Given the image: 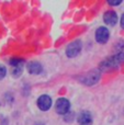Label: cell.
Listing matches in <instances>:
<instances>
[{"mask_svg":"<svg viewBox=\"0 0 124 125\" xmlns=\"http://www.w3.org/2000/svg\"><path fill=\"white\" fill-rule=\"evenodd\" d=\"M124 62V54L123 53H119L115 56H112L108 58L107 61L100 64V69L101 70H109V69H113L118 67L120 64Z\"/></svg>","mask_w":124,"mask_h":125,"instance_id":"6da1fadb","label":"cell"},{"mask_svg":"<svg viewBox=\"0 0 124 125\" xmlns=\"http://www.w3.org/2000/svg\"><path fill=\"white\" fill-rule=\"evenodd\" d=\"M99 79H100V71L99 70H91L79 78V80L83 84H87V86H92V84L97 83L99 81Z\"/></svg>","mask_w":124,"mask_h":125,"instance_id":"7a4b0ae2","label":"cell"},{"mask_svg":"<svg viewBox=\"0 0 124 125\" xmlns=\"http://www.w3.org/2000/svg\"><path fill=\"white\" fill-rule=\"evenodd\" d=\"M83 48V43L80 40H76V41L72 42L70 44H68L67 48H66V55L69 58H74V57L78 56L81 52Z\"/></svg>","mask_w":124,"mask_h":125,"instance_id":"3957f363","label":"cell"},{"mask_svg":"<svg viewBox=\"0 0 124 125\" xmlns=\"http://www.w3.org/2000/svg\"><path fill=\"white\" fill-rule=\"evenodd\" d=\"M55 110L61 115L67 114L70 110V102L65 98H59L56 101V104H55Z\"/></svg>","mask_w":124,"mask_h":125,"instance_id":"277c9868","label":"cell"},{"mask_svg":"<svg viewBox=\"0 0 124 125\" xmlns=\"http://www.w3.org/2000/svg\"><path fill=\"white\" fill-rule=\"evenodd\" d=\"M110 32L105 26H100L97 29L96 33H94V39L99 44H105L109 41Z\"/></svg>","mask_w":124,"mask_h":125,"instance_id":"5b68a950","label":"cell"},{"mask_svg":"<svg viewBox=\"0 0 124 125\" xmlns=\"http://www.w3.org/2000/svg\"><path fill=\"white\" fill-rule=\"evenodd\" d=\"M37 106L41 111H48L52 106V99L47 94H43L37 99Z\"/></svg>","mask_w":124,"mask_h":125,"instance_id":"8992f818","label":"cell"},{"mask_svg":"<svg viewBox=\"0 0 124 125\" xmlns=\"http://www.w3.org/2000/svg\"><path fill=\"white\" fill-rule=\"evenodd\" d=\"M103 21L105 22V24L108 25H115L118 23V14L114 11H107V12L103 14Z\"/></svg>","mask_w":124,"mask_h":125,"instance_id":"52a82bcc","label":"cell"},{"mask_svg":"<svg viewBox=\"0 0 124 125\" xmlns=\"http://www.w3.org/2000/svg\"><path fill=\"white\" fill-rule=\"evenodd\" d=\"M26 68H28L29 73H31V75H40V73L43 71V67H42V65L40 64L39 62H29Z\"/></svg>","mask_w":124,"mask_h":125,"instance_id":"ba28073f","label":"cell"},{"mask_svg":"<svg viewBox=\"0 0 124 125\" xmlns=\"http://www.w3.org/2000/svg\"><path fill=\"white\" fill-rule=\"evenodd\" d=\"M77 121H78L79 124L81 125H89L92 122V116L88 111H83L77 117Z\"/></svg>","mask_w":124,"mask_h":125,"instance_id":"9c48e42d","label":"cell"},{"mask_svg":"<svg viewBox=\"0 0 124 125\" xmlns=\"http://www.w3.org/2000/svg\"><path fill=\"white\" fill-rule=\"evenodd\" d=\"M23 71V66H15V67H12V75L13 77H20Z\"/></svg>","mask_w":124,"mask_h":125,"instance_id":"30bf717a","label":"cell"},{"mask_svg":"<svg viewBox=\"0 0 124 125\" xmlns=\"http://www.w3.org/2000/svg\"><path fill=\"white\" fill-rule=\"evenodd\" d=\"M24 64V59L22 58H18V57H15V58H12L10 61V65L12 67H15V66H23Z\"/></svg>","mask_w":124,"mask_h":125,"instance_id":"8fae6325","label":"cell"},{"mask_svg":"<svg viewBox=\"0 0 124 125\" xmlns=\"http://www.w3.org/2000/svg\"><path fill=\"white\" fill-rule=\"evenodd\" d=\"M6 73H7V69L4 66H1L0 65V80L3 79L4 77H6Z\"/></svg>","mask_w":124,"mask_h":125,"instance_id":"7c38bea8","label":"cell"},{"mask_svg":"<svg viewBox=\"0 0 124 125\" xmlns=\"http://www.w3.org/2000/svg\"><path fill=\"white\" fill-rule=\"evenodd\" d=\"M107 1H108V3H109L110 6L116 7V6H119V4H121L122 0H107Z\"/></svg>","mask_w":124,"mask_h":125,"instance_id":"4fadbf2b","label":"cell"},{"mask_svg":"<svg viewBox=\"0 0 124 125\" xmlns=\"http://www.w3.org/2000/svg\"><path fill=\"white\" fill-rule=\"evenodd\" d=\"M120 25H121V28H122V29H124V13H123V15H122V17H121Z\"/></svg>","mask_w":124,"mask_h":125,"instance_id":"5bb4252c","label":"cell"}]
</instances>
